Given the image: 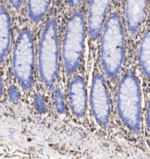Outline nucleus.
<instances>
[{
  "mask_svg": "<svg viewBox=\"0 0 150 159\" xmlns=\"http://www.w3.org/2000/svg\"><path fill=\"white\" fill-rule=\"evenodd\" d=\"M90 103L93 114L97 122L106 126L109 122L110 103L106 84L102 75H94L90 93Z\"/></svg>",
  "mask_w": 150,
  "mask_h": 159,
  "instance_id": "423d86ee",
  "label": "nucleus"
},
{
  "mask_svg": "<svg viewBox=\"0 0 150 159\" xmlns=\"http://www.w3.org/2000/svg\"><path fill=\"white\" fill-rule=\"evenodd\" d=\"M54 102L56 109L60 114L64 113L65 111L64 101L63 95L59 89H56L54 93Z\"/></svg>",
  "mask_w": 150,
  "mask_h": 159,
  "instance_id": "ddd939ff",
  "label": "nucleus"
},
{
  "mask_svg": "<svg viewBox=\"0 0 150 159\" xmlns=\"http://www.w3.org/2000/svg\"><path fill=\"white\" fill-rule=\"evenodd\" d=\"M11 21L9 13L4 7L0 8V63L8 54L11 43Z\"/></svg>",
  "mask_w": 150,
  "mask_h": 159,
  "instance_id": "9d476101",
  "label": "nucleus"
},
{
  "mask_svg": "<svg viewBox=\"0 0 150 159\" xmlns=\"http://www.w3.org/2000/svg\"><path fill=\"white\" fill-rule=\"evenodd\" d=\"M147 124H148V131L150 134V99L148 102V109H147Z\"/></svg>",
  "mask_w": 150,
  "mask_h": 159,
  "instance_id": "a211bd4d",
  "label": "nucleus"
},
{
  "mask_svg": "<svg viewBox=\"0 0 150 159\" xmlns=\"http://www.w3.org/2000/svg\"><path fill=\"white\" fill-rule=\"evenodd\" d=\"M82 1L83 0H68L70 7L73 8L79 6Z\"/></svg>",
  "mask_w": 150,
  "mask_h": 159,
  "instance_id": "f3484780",
  "label": "nucleus"
},
{
  "mask_svg": "<svg viewBox=\"0 0 150 159\" xmlns=\"http://www.w3.org/2000/svg\"><path fill=\"white\" fill-rule=\"evenodd\" d=\"M2 95V79H1V75L0 74V98Z\"/></svg>",
  "mask_w": 150,
  "mask_h": 159,
  "instance_id": "6ab92c4d",
  "label": "nucleus"
},
{
  "mask_svg": "<svg viewBox=\"0 0 150 159\" xmlns=\"http://www.w3.org/2000/svg\"><path fill=\"white\" fill-rule=\"evenodd\" d=\"M59 46L56 22L46 24L41 38L38 52L39 74L43 82L52 88L58 72Z\"/></svg>",
  "mask_w": 150,
  "mask_h": 159,
  "instance_id": "7ed1b4c3",
  "label": "nucleus"
},
{
  "mask_svg": "<svg viewBox=\"0 0 150 159\" xmlns=\"http://www.w3.org/2000/svg\"><path fill=\"white\" fill-rule=\"evenodd\" d=\"M9 1L12 7L18 10L21 7L24 0H9Z\"/></svg>",
  "mask_w": 150,
  "mask_h": 159,
  "instance_id": "dca6fc26",
  "label": "nucleus"
},
{
  "mask_svg": "<svg viewBox=\"0 0 150 159\" xmlns=\"http://www.w3.org/2000/svg\"><path fill=\"white\" fill-rule=\"evenodd\" d=\"M8 95L11 101L14 103H16L20 100V93L16 87L14 85L10 86L8 89Z\"/></svg>",
  "mask_w": 150,
  "mask_h": 159,
  "instance_id": "2eb2a0df",
  "label": "nucleus"
},
{
  "mask_svg": "<svg viewBox=\"0 0 150 159\" xmlns=\"http://www.w3.org/2000/svg\"><path fill=\"white\" fill-rule=\"evenodd\" d=\"M85 38L83 14L79 10L74 13L67 24L62 48V58L66 73L71 75L81 66Z\"/></svg>",
  "mask_w": 150,
  "mask_h": 159,
  "instance_id": "20e7f679",
  "label": "nucleus"
},
{
  "mask_svg": "<svg viewBox=\"0 0 150 159\" xmlns=\"http://www.w3.org/2000/svg\"><path fill=\"white\" fill-rule=\"evenodd\" d=\"M70 106L73 113L81 117L86 113L87 95L85 80L80 76H76L72 80L68 91Z\"/></svg>",
  "mask_w": 150,
  "mask_h": 159,
  "instance_id": "6e6552de",
  "label": "nucleus"
},
{
  "mask_svg": "<svg viewBox=\"0 0 150 159\" xmlns=\"http://www.w3.org/2000/svg\"><path fill=\"white\" fill-rule=\"evenodd\" d=\"M141 92L137 79L131 72L122 76L117 92V109L121 120L133 132H139Z\"/></svg>",
  "mask_w": 150,
  "mask_h": 159,
  "instance_id": "f03ea898",
  "label": "nucleus"
},
{
  "mask_svg": "<svg viewBox=\"0 0 150 159\" xmlns=\"http://www.w3.org/2000/svg\"><path fill=\"white\" fill-rule=\"evenodd\" d=\"M139 59L143 72L150 78V28L145 33L140 44Z\"/></svg>",
  "mask_w": 150,
  "mask_h": 159,
  "instance_id": "9b49d317",
  "label": "nucleus"
},
{
  "mask_svg": "<svg viewBox=\"0 0 150 159\" xmlns=\"http://www.w3.org/2000/svg\"><path fill=\"white\" fill-rule=\"evenodd\" d=\"M147 0H127L125 15L129 32L134 35L144 20Z\"/></svg>",
  "mask_w": 150,
  "mask_h": 159,
  "instance_id": "1a4fd4ad",
  "label": "nucleus"
},
{
  "mask_svg": "<svg viewBox=\"0 0 150 159\" xmlns=\"http://www.w3.org/2000/svg\"><path fill=\"white\" fill-rule=\"evenodd\" d=\"M51 0H28V12L30 20L33 22L40 21L48 11Z\"/></svg>",
  "mask_w": 150,
  "mask_h": 159,
  "instance_id": "f8f14e48",
  "label": "nucleus"
},
{
  "mask_svg": "<svg viewBox=\"0 0 150 159\" xmlns=\"http://www.w3.org/2000/svg\"><path fill=\"white\" fill-rule=\"evenodd\" d=\"M110 0H91L88 15V32L93 39L100 35Z\"/></svg>",
  "mask_w": 150,
  "mask_h": 159,
  "instance_id": "0eeeda50",
  "label": "nucleus"
},
{
  "mask_svg": "<svg viewBox=\"0 0 150 159\" xmlns=\"http://www.w3.org/2000/svg\"><path fill=\"white\" fill-rule=\"evenodd\" d=\"M35 106L39 113H42L46 111V103L43 98L40 94H36L34 98Z\"/></svg>",
  "mask_w": 150,
  "mask_h": 159,
  "instance_id": "4468645a",
  "label": "nucleus"
},
{
  "mask_svg": "<svg viewBox=\"0 0 150 159\" xmlns=\"http://www.w3.org/2000/svg\"><path fill=\"white\" fill-rule=\"evenodd\" d=\"M34 47L32 32L25 28L17 38L12 56V69L22 88L29 91L33 84Z\"/></svg>",
  "mask_w": 150,
  "mask_h": 159,
  "instance_id": "39448f33",
  "label": "nucleus"
},
{
  "mask_svg": "<svg viewBox=\"0 0 150 159\" xmlns=\"http://www.w3.org/2000/svg\"><path fill=\"white\" fill-rule=\"evenodd\" d=\"M124 43L122 24L116 13L108 17L102 35L100 58L103 68L109 78L116 77L123 66Z\"/></svg>",
  "mask_w": 150,
  "mask_h": 159,
  "instance_id": "f257e3e1",
  "label": "nucleus"
}]
</instances>
